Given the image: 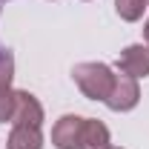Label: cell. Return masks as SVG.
Segmentation results:
<instances>
[{
    "mask_svg": "<svg viewBox=\"0 0 149 149\" xmlns=\"http://www.w3.org/2000/svg\"><path fill=\"white\" fill-rule=\"evenodd\" d=\"M15 126H40L43 123V106L32 92L15 89V115H12Z\"/></svg>",
    "mask_w": 149,
    "mask_h": 149,
    "instance_id": "cell-3",
    "label": "cell"
},
{
    "mask_svg": "<svg viewBox=\"0 0 149 149\" xmlns=\"http://www.w3.org/2000/svg\"><path fill=\"white\" fill-rule=\"evenodd\" d=\"M149 6V0H115V9L123 20H141L143 17V9Z\"/></svg>",
    "mask_w": 149,
    "mask_h": 149,
    "instance_id": "cell-8",
    "label": "cell"
},
{
    "mask_svg": "<svg viewBox=\"0 0 149 149\" xmlns=\"http://www.w3.org/2000/svg\"><path fill=\"white\" fill-rule=\"evenodd\" d=\"M43 146V135L40 126H15L9 135L6 149H40Z\"/></svg>",
    "mask_w": 149,
    "mask_h": 149,
    "instance_id": "cell-7",
    "label": "cell"
},
{
    "mask_svg": "<svg viewBox=\"0 0 149 149\" xmlns=\"http://www.w3.org/2000/svg\"><path fill=\"white\" fill-rule=\"evenodd\" d=\"M138 97H141V89H138V77L132 74H115V83H112L109 97L103 100L109 109L115 112H129L138 106Z\"/></svg>",
    "mask_w": 149,
    "mask_h": 149,
    "instance_id": "cell-2",
    "label": "cell"
},
{
    "mask_svg": "<svg viewBox=\"0 0 149 149\" xmlns=\"http://www.w3.org/2000/svg\"><path fill=\"white\" fill-rule=\"evenodd\" d=\"M143 37H146V49H149V20L143 23Z\"/></svg>",
    "mask_w": 149,
    "mask_h": 149,
    "instance_id": "cell-11",
    "label": "cell"
},
{
    "mask_svg": "<svg viewBox=\"0 0 149 149\" xmlns=\"http://www.w3.org/2000/svg\"><path fill=\"white\" fill-rule=\"evenodd\" d=\"M109 146V129L103 120L83 118V135H80V149H106Z\"/></svg>",
    "mask_w": 149,
    "mask_h": 149,
    "instance_id": "cell-6",
    "label": "cell"
},
{
    "mask_svg": "<svg viewBox=\"0 0 149 149\" xmlns=\"http://www.w3.org/2000/svg\"><path fill=\"white\" fill-rule=\"evenodd\" d=\"M12 77H15V55L6 49H0V89H12Z\"/></svg>",
    "mask_w": 149,
    "mask_h": 149,
    "instance_id": "cell-9",
    "label": "cell"
},
{
    "mask_svg": "<svg viewBox=\"0 0 149 149\" xmlns=\"http://www.w3.org/2000/svg\"><path fill=\"white\" fill-rule=\"evenodd\" d=\"M106 149H120V146H112V143H109V146H106Z\"/></svg>",
    "mask_w": 149,
    "mask_h": 149,
    "instance_id": "cell-12",
    "label": "cell"
},
{
    "mask_svg": "<svg viewBox=\"0 0 149 149\" xmlns=\"http://www.w3.org/2000/svg\"><path fill=\"white\" fill-rule=\"evenodd\" d=\"M118 69L132 77H146L149 74V49L146 46H126L118 57Z\"/></svg>",
    "mask_w": 149,
    "mask_h": 149,
    "instance_id": "cell-5",
    "label": "cell"
},
{
    "mask_svg": "<svg viewBox=\"0 0 149 149\" xmlns=\"http://www.w3.org/2000/svg\"><path fill=\"white\" fill-rule=\"evenodd\" d=\"M15 115V89H0V123L12 120Z\"/></svg>",
    "mask_w": 149,
    "mask_h": 149,
    "instance_id": "cell-10",
    "label": "cell"
},
{
    "mask_svg": "<svg viewBox=\"0 0 149 149\" xmlns=\"http://www.w3.org/2000/svg\"><path fill=\"white\" fill-rule=\"evenodd\" d=\"M80 135H83V118L63 115L52 129V143L57 149H80Z\"/></svg>",
    "mask_w": 149,
    "mask_h": 149,
    "instance_id": "cell-4",
    "label": "cell"
},
{
    "mask_svg": "<svg viewBox=\"0 0 149 149\" xmlns=\"http://www.w3.org/2000/svg\"><path fill=\"white\" fill-rule=\"evenodd\" d=\"M72 77L89 100H106L115 83V74L106 63H77L72 69Z\"/></svg>",
    "mask_w": 149,
    "mask_h": 149,
    "instance_id": "cell-1",
    "label": "cell"
}]
</instances>
